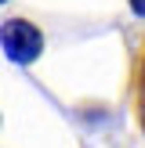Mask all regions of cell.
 <instances>
[{
	"mask_svg": "<svg viewBox=\"0 0 145 148\" xmlns=\"http://www.w3.org/2000/svg\"><path fill=\"white\" fill-rule=\"evenodd\" d=\"M130 7H134V14H145V0H130Z\"/></svg>",
	"mask_w": 145,
	"mask_h": 148,
	"instance_id": "cell-3",
	"label": "cell"
},
{
	"mask_svg": "<svg viewBox=\"0 0 145 148\" xmlns=\"http://www.w3.org/2000/svg\"><path fill=\"white\" fill-rule=\"evenodd\" d=\"M0 43H4V51H7V58H11V62L29 65L36 54H40L44 36H40V29H36V25L14 18V22H7V25L0 29Z\"/></svg>",
	"mask_w": 145,
	"mask_h": 148,
	"instance_id": "cell-1",
	"label": "cell"
},
{
	"mask_svg": "<svg viewBox=\"0 0 145 148\" xmlns=\"http://www.w3.org/2000/svg\"><path fill=\"white\" fill-rule=\"evenodd\" d=\"M134 101H138V119H142V130H145V47L134 65Z\"/></svg>",
	"mask_w": 145,
	"mask_h": 148,
	"instance_id": "cell-2",
	"label": "cell"
}]
</instances>
